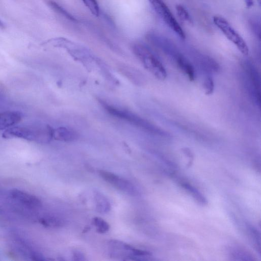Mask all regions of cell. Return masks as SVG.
I'll return each mask as SVG.
<instances>
[{"label":"cell","mask_w":261,"mask_h":261,"mask_svg":"<svg viewBox=\"0 0 261 261\" xmlns=\"http://www.w3.org/2000/svg\"><path fill=\"white\" fill-rule=\"evenodd\" d=\"M54 129L46 124L19 125L10 127L2 134L5 139L19 138L46 144L53 139Z\"/></svg>","instance_id":"1"},{"label":"cell","mask_w":261,"mask_h":261,"mask_svg":"<svg viewBox=\"0 0 261 261\" xmlns=\"http://www.w3.org/2000/svg\"><path fill=\"white\" fill-rule=\"evenodd\" d=\"M100 103L105 110L111 116L125 121L137 127L151 133L162 135L163 132L146 120L129 111L111 105L103 100ZM164 134V133H163Z\"/></svg>","instance_id":"2"},{"label":"cell","mask_w":261,"mask_h":261,"mask_svg":"<svg viewBox=\"0 0 261 261\" xmlns=\"http://www.w3.org/2000/svg\"><path fill=\"white\" fill-rule=\"evenodd\" d=\"M133 50L144 67L155 77L162 81L166 78L164 66L150 48L144 44L136 43L133 45Z\"/></svg>","instance_id":"3"},{"label":"cell","mask_w":261,"mask_h":261,"mask_svg":"<svg viewBox=\"0 0 261 261\" xmlns=\"http://www.w3.org/2000/svg\"><path fill=\"white\" fill-rule=\"evenodd\" d=\"M213 22L226 36L245 56L249 54V49L244 40L233 28L228 21L220 16L213 17Z\"/></svg>","instance_id":"4"},{"label":"cell","mask_w":261,"mask_h":261,"mask_svg":"<svg viewBox=\"0 0 261 261\" xmlns=\"http://www.w3.org/2000/svg\"><path fill=\"white\" fill-rule=\"evenodd\" d=\"M148 1L166 25L180 39L184 40L186 38L184 31L163 0H148Z\"/></svg>","instance_id":"5"},{"label":"cell","mask_w":261,"mask_h":261,"mask_svg":"<svg viewBox=\"0 0 261 261\" xmlns=\"http://www.w3.org/2000/svg\"><path fill=\"white\" fill-rule=\"evenodd\" d=\"M98 173L104 180L116 189L131 196L137 195L136 187L129 181L109 171L99 170Z\"/></svg>","instance_id":"6"},{"label":"cell","mask_w":261,"mask_h":261,"mask_svg":"<svg viewBox=\"0 0 261 261\" xmlns=\"http://www.w3.org/2000/svg\"><path fill=\"white\" fill-rule=\"evenodd\" d=\"M148 37L153 44L175 59L180 54L174 44L167 38L156 34H150Z\"/></svg>","instance_id":"7"},{"label":"cell","mask_w":261,"mask_h":261,"mask_svg":"<svg viewBox=\"0 0 261 261\" xmlns=\"http://www.w3.org/2000/svg\"><path fill=\"white\" fill-rule=\"evenodd\" d=\"M9 195L13 199L28 207H38L41 204L35 196L16 189L11 190Z\"/></svg>","instance_id":"8"},{"label":"cell","mask_w":261,"mask_h":261,"mask_svg":"<svg viewBox=\"0 0 261 261\" xmlns=\"http://www.w3.org/2000/svg\"><path fill=\"white\" fill-rule=\"evenodd\" d=\"M23 114L19 111H10L0 113V130L7 129L18 124L22 120Z\"/></svg>","instance_id":"9"},{"label":"cell","mask_w":261,"mask_h":261,"mask_svg":"<svg viewBox=\"0 0 261 261\" xmlns=\"http://www.w3.org/2000/svg\"><path fill=\"white\" fill-rule=\"evenodd\" d=\"M79 136L73 129L66 127H59L54 129L53 139L56 140L70 142L76 140Z\"/></svg>","instance_id":"10"},{"label":"cell","mask_w":261,"mask_h":261,"mask_svg":"<svg viewBox=\"0 0 261 261\" xmlns=\"http://www.w3.org/2000/svg\"><path fill=\"white\" fill-rule=\"evenodd\" d=\"M94 199L96 211L99 213L105 214L109 212L111 205L108 199L101 193L94 192Z\"/></svg>","instance_id":"11"},{"label":"cell","mask_w":261,"mask_h":261,"mask_svg":"<svg viewBox=\"0 0 261 261\" xmlns=\"http://www.w3.org/2000/svg\"><path fill=\"white\" fill-rule=\"evenodd\" d=\"M178 67L187 75L191 81L195 79V71L191 63L182 55L176 59Z\"/></svg>","instance_id":"12"},{"label":"cell","mask_w":261,"mask_h":261,"mask_svg":"<svg viewBox=\"0 0 261 261\" xmlns=\"http://www.w3.org/2000/svg\"><path fill=\"white\" fill-rule=\"evenodd\" d=\"M246 67L248 75L250 79L251 84L254 87V91L257 95L260 96V80L259 75L252 64L247 63Z\"/></svg>","instance_id":"13"},{"label":"cell","mask_w":261,"mask_h":261,"mask_svg":"<svg viewBox=\"0 0 261 261\" xmlns=\"http://www.w3.org/2000/svg\"><path fill=\"white\" fill-rule=\"evenodd\" d=\"M48 4L50 7L54 11L60 14L61 15L66 17L67 19L70 20V21H77L76 19L73 15H72L65 9H64V8H63L56 2L53 1H49Z\"/></svg>","instance_id":"14"},{"label":"cell","mask_w":261,"mask_h":261,"mask_svg":"<svg viewBox=\"0 0 261 261\" xmlns=\"http://www.w3.org/2000/svg\"><path fill=\"white\" fill-rule=\"evenodd\" d=\"M93 223L96 228L97 231L99 233H105L109 230L110 226L109 224L101 218H94Z\"/></svg>","instance_id":"15"},{"label":"cell","mask_w":261,"mask_h":261,"mask_svg":"<svg viewBox=\"0 0 261 261\" xmlns=\"http://www.w3.org/2000/svg\"><path fill=\"white\" fill-rule=\"evenodd\" d=\"M82 1L94 16H99L100 11L97 0H82Z\"/></svg>","instance_id":"16"},{"label":"cell","mask_w":261,"mask_h":261,"mask_svg":"<svg viewBox=\"0 0 261 261\" xmlns=\"http://www.w3.org/2000/svg\"><path fill=\"white\" fill-rule=\"evenodd\" d=\"M176 10L177 15L180 19L191 23H192V20L189 13L183 6L180 4L176 5Z\"/></svg>","instance_id":"17"},{"label":"cell","mask_w":261,"mask_h":261,"mask_svg":"<svg viewBox=\"0 0 261 261\" xmlns=\"http://www.w3.org/2000/svg\"><path fill=\"white\" fill-rule=\"evenodd\" d=\"M203 88L206 95H209L213 93L214 90V83L211 77H207L205 79Z\"/></svg>","instance_id":"18"},{"label":"cell","mask_w":261,"mask_h":261,"mask_svg":"<svg viewBox=\"0 0 261 261\" xmlns=\"http://www.w3.org/2000/svg\"><path fill=\"white\" fill-rule=\"evenodd\" d=\"M255 21H252L251 25L252 29L254 33L256 34V35L259 38H260V22L259 21H256V20H254Z\"/></svg>","instance_id":"19"},{"label":"cell","mask_w":261,"mask_h":261,"mask_svg":"<svg viewBox=\"0 0 261 261\" xmlns=\"http://www.w3.org/2000/svg\"><path fill=\"white\" fill-rule=\"evenodd\" d=\"M74 257L75 260H84L83 255L79 251H75L74 253Z\"/></svg>","instance_id":"20"},{"label":"cell","mask_w":261,"mask_h":261,"mask_svg":"<svg viewBox=\"0 0 261 261\" xmlns=\"http://www.w3.org/2000/svg\"><path fill=\"white\" fill-rule=\"evenodd\" d=\"M259 4H260V0H257ZM246 7L248 8L251 7L254 4L253 0H245Z\"/></svg>","instance_id":"21"},{"label":"cell","mask_w":261,"mask_h":261,"mask_svg":"<svg viewBox=\"0 0 261 261\" xmlns=\"http://www.w3.org/2000/svg\"><path fill=\"white\" fill-rule=\"evenodd\" d=\"M0 28H5V25L3 23V22L1 21V20H0Z\"/></svg>","instance_id":"22"}]
</instances>
